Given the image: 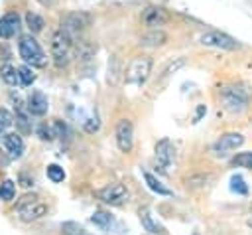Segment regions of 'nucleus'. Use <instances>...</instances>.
<instances>
[{"label": "nucleus", "mask_w": 252, "mask_h": 235, "mask_svg": "<svg viewBox=\"0 0 252 235\" xmlns=\"http://www.w3.org/2000/svg\"><path fill=\"white\" fill-rule=\"evenodd\" d=\"M18 51H20V57L26 63H30L32 67H45L47 65V55L43 53V49L39 47V43L33 36H20Z\"/></svg>", "instance_id": "f257e3e1"}, {"label": "nucleus", "mask_w": 252, "mask_h": 235, "mask_svg": "<svg viewBox=\"0 0 252 235\" xmlns=\"http://www.w3.org/2000/svg\"><path fill=\"white\" fill-rule=\"evenodd\" d=\"M49 51H51V57L55 59V65L65 67L69 61V51H71V36L63 30L53 32L51 41H49Z\"/></svg>", "instance_id": "f03ea898"}, {"label": "nucleus", "mask_w": 252, "mask_h": 235, "mask_svg": "<svg viewBox=\"0 0 252 235\" xmlns=\"http://www.w3.org/2000/svg\"><path fill=\"white\" fill-rule=\"evenodd\" d=\"M18 211H20V219L30 223V221H37L47 213V203L39 201L37 196H24L22 201L18 203Z\"/></svg>", "instance_id": "7ed1b4c3"}, {"label": "nucleus", "mask_w": 252, "mask_h": 235, "mask_svg": "<svg viewBox=\"0 0 252 235\" xmlns=\"http://www.w3.org/2000/svg\"><path fill=\"white\" fill-rule=\"evenodd\" d=\"M220 99L224 103V107L232 113H240L246 109L248 105V93L242 89V87H236V85H230V87H222L220 91Z\"/></svg>", "instance_id": "20e7f679"}, {"label": "nucleus", "mask_w": 252, "mask_h": 235, "mask_svg": "<svg viewBox=\"0 0 252 235\" xmlns=\"http://www.w3.org/2000/svg\"><path fill=\"white\" fill-rule=\"evenodd\" d=\"M91 14L87 12H69L63 20H61V30L67 32L71 38L73 36H79L83 30H87L91 26Z\"/></svg>", "instance_id": "39448f33"}, {"label": "nucleus", "mask_w": 252, "mask_h": 235, "mask_svg": "<svg viewBox=\"0 0 252 235\" xmlns=\"http://www.w3.org/2000/svg\"><path fill=\"white\" fill-rule=\"evenodd\" d=\"M150 71H152V59L146 57V55L144 57H136L126 69V81L132 83V85H142L148 79Z\"/></svg>", "instance_id": "423d86ee"}, {"label": "nucleus", "mask_w": 252, "mask_h": 235, "mask_svg": "<svg viewBox=\"0 0 252 235\" xmlns=\"http://www.w3.org/2000/svg\"><path fill=\"white\" fill-rule=\"evenodd\" d=\"M96 197L108 205H122L124 201H128V188L120 182H114V184H108L106 188L98 190Z\"/></svg>", "instance_id": "0eeeda50"}, {"label": "nucleus", "mask_w": 252, "mask_h": 235, "mask_svg": "<svg viewBox=\"0 0 252 235\" xmlns=\"http://www.w3.org/2000/svg\"><path fill=\"white\" fill-rule=\"evenodd\" d=\"M201 43L203 45H211V47H219V49H228V51H234L240 47V43L228 36V34H222V32H207L201 36Z\"/></svg>", "instance_id": "6e6552de"}, {"label": "nucleus", "mask_w": 252, "mask_h": 235, "mask_svg": "<svg viewBox=\"0 0 252 235\" xmlns=\"http://www.w3.org/2000/svg\"><path fill=\"white\" fill-rule=\"evenodd\" d=\"M171 162H173V146L167 138H161L156 144V168L161 174H169Z\"/></svg>", "instance_id": "1a4fd4ad"}, {"label": "nucleus", "mask_w": 252, "mask_h": 235, "mask_svg": "<svg viewBox=\"0 0 252 235\" xmlns=\"http://www.w3.org/2000/svg\"><path fill=\"white\" fill-rule=\"evenodd\" d=\"M242 142H244V136H242L240 132H226V134H222V136L213 144V152H215L217 156H226L228 152H232V150H236L238 146H242Z\"/></svg>", "instance_id": "9d476101"}, {"label": "nucleus", "mask_w": 252, "mask_h": 235, "mask_svg": "<svg viewBox=\"0 0 252 235\" xmlns=\"http://www.w3.org/2000/svg\"><path fill=\"white\" fill-rule=\"evenodd\" d=\"M167 22H169V14L161 6H148L142 12V24L152 30H158V28L165 26Z\"/></svg>", "instance_id": "9b49d317"}, {"label": "nucleus", "mask_w": 252, "mask_h": 235, "mask_svg": "<svg viewBox=\"0 0 252 235\" xmlns=\"http://www.w3.org/2000/svg\"><path fill=\"white\" fill-rule=\"evenodd\" d=\"M116 144L122 152H130L132 150V144H134V128H132V122L128 118H120L118 124H116Z\"/></svg>", "instance_id": "f8f14e48"}, {"label": "nucleus", "mask_w": 252, "mask_h": 235, "mask_svg": "<svg viewBox=\"0 0 252 235\" xmlns=\"http://www.w3.org/2000/svg\"><path fill=\"white\" fill-rule=\"evenodd\" d=\"M47 107H49L47 97H45L41 91H33V93L28 97L26 109H28L30 115H33V117H43V115L47 113Z\"/></svg>", "instance_id": "ddd939ff"}, {"label": "nucleus", "mask_w": 252, "mask_h": 235, "mask_svg": "<svg viewBox=\"0 0 252 235\" xmlns=\"http://www.w3.org/2000/svg\"><path fill=\"white\" fill-rule=\"evenodd\" d=\"M18 30H20V16L16 12H8L0 18V38L2 39H10L12 36H16Z\"/></svg>", "instance_id": "4468645a"}, {"label": "nucleus", "mask_w": 252, "mask_h": 235, "mask_svg": "<svg viewBox=\"0 0 252 235\" xmlns=\"http://www.w3.org/2000/svg\"><path fill=\"white\" fill-rule=\"evenodd\" d=\"M4 146L10 154V158H20L24 154V140L18 132H8L4 134Z\"/></svg>", "instance_id": "2eb2a0df"}, {"label": "nucleus", "mask_w": 252, "mask_h": 235, "mask_svg": "<svg viewBox=\"0 0 252 235\" xmlns=\"http://www.w3.org/2000/svg\"><path fill=\"white\" fill-rule=\"evenodd\" d=\"M167 41V36H165V32H161L159 28L158 30H152V32H148V34H144L142 38H140V43L144 45V47H159V45H163Z\"/></svg>", "instance_id": "dca6fc26"}, {"label": "nucleus", "mask_w": 252, "mask_h": 235, "mask_svg": "<svg viewBox=\"0 0 252 235\" xmlns=\"http://www.w3.org/2000/svg\"><path fill=\"white\" fill-rule=\"evenodd\" d=\"M138 217H140V223L144 225L146 231H150V233H161V231H163V229L154 221V217L150 215V209H148V207H140V209H138Z\"/></svg>", "instance_id": "f3484780"}, {"label": "nucleus", "mask_w": 252, "mask_h": 235, "mask_svg": "<svg viewBox=\"0 0 252 235\" xmlns=\"http://www.w3.org/2000/svg\"><path fill=\"white\" fill-rule=\"evenodd\" d=\"M144 180H146L148 188H150L152 192H156L158 196H171V190H169V188H165L163 184H159V180H158L154 174H150V172H144Z\"/></svg>", "instance_id": "a211bd4d"}, {"label": "nucleus", "mask_w": 252, "mask_h": 235, "mask_svg": "<svg viewBox=\"0 0 252 235\" xmlns=\"http://www.w3.org/2000/svg\"><path fill=\"white\" fill-rule=\"evenodd\" d=\"M0 77H2V81L6 83V85H10V87H14V85H18V69L14 67V65H10V63H4L2 67H0Z\"/></svg>", "instance_id": "6ab92c4d"}, {"label": "nucleus", "mask_w": 252, "mask_h": 235, "mask_svg": "<svg viewBox=\"0 0 252 235\" xmlns=\"http://www.w3.org/2000/svg\"><path fill=\"white\" fill-rule=\"evenodd\" d=\"M26 26L30 28L32 34H39V32L43 30L45 22H43V18H41L39 14H35V12H28V14H26Z\"/></svg>", "instance_id": "aec40b11"}, {"label": "nucleus", "mask_w": 252, "mask_h": 235, "mask_svg": "<svg viewBox=\"0 0 252 235\" xmlns=\"http://www.w3.org/2000/svg\"><path fill=\"white\" fill-rule=\"evenodd\" d=\"M16 196V184L12 180H4L0 184V199L2 201H12Z\"/></svg>", "instance_id": "412c9836"}, {"label": "nucleus", "mask_w": 252, "mask_h": 235, "mask_svg": "<svg viewBox=\"0 0 252 235\" xmlns=\"http://www.w3.org/2000/svg\"><path fill=\"white\" fill-rule=\"evenodd\" d=\"M14 122L20 126L22 132H30L32 130V124H30V113H28V109L26 111H16Z\"/></svg>", "instance_id": "4be33fe9"}, {"label": "nucleus", "mask_w": 252, "mask_h": 235, "mask_svg": "<svg viewBox=\"0 0 252 235\" xmlns=\"http://www.w3.org/2000/svg\"><path fill=\"white\" fill-rule=\"evenodd\" d=\"M232 166H238V168H250L252 170V152H238L232 160H230Z\"/></svg>", "instance_id": "5701e85b"}, {"label": "nucleus", "mask_w": 252, "mask_h": 235, "mask_svg": "<svg viewBox=\"0 0 252 235\" xmlns=\"http://www.w3.org/2000/svg\"><path fill=\"white\" fill-rule=\"evenodd\" d=\"M91 221H93L94 225H98L100 229H106V227L110 225V215H108L106 211H102V209H96V211L91 215Z\"/></svg>", "instance_id": "b1692460"}, {"label": "nucleus", "mask_w": 252, "mask_h": 235, "mask_svg": "<svg viewBox=\"0 0 252 235\" xmlns=\"http://www.w3.org/2000/svg\"><path fill=\"white\" fill-rule=\"evenodd\" d=\"M18 77H20V83H22L24 87H28V85H32V83L35 81V75H33V71H32L28 65L18 67Z\"/></svg>", "instance_id": "393cba45"}, {"label": "nucleus", "mask_w": 252, "mask_h": 235, "mask_svg": "<svg viewBox=\"0 0 252 235\" xmlns=\"http://www.w3.org/2000/svg\"><path fill=\"white\" fill-rule=\"evenodd\" d=\"M47 178H49L51 182L59 184V182L65 180V172H63L61 166H57V164H49V166H47Z\"/></svg>", "instance_id": "a878e982"}, {"label": "nucleus", "mask_w": 252, "mask_h": 235, "mask_svg": "<svg viewBox=\"0 0 252 235\" xmlns=\"http://www.w3.org/2000/svg\"><path fill=\"white\" fill-rule=\"evenodd\" d=\"M230 190L236 192V194H240V196H246L248 194V188H246L242 176H232L230 178Z\"/></svg>", "instance_id": "bb28decb"}, {"label": "nucleus", "mask_w": 252, "mask_h": 235, "mask_svg": "<svg viewBox=\"0 0 252 235\" xmlns=\"http://www.w3.org/2000/svg\"><path fill=\"white\" fill-rule=\"evenodd\" d=\"M211 180V174H197V176H189L185 182L187 186H205Z\"/></svg>", "instance_id": "cd10ccee"}, {"label": "nucleus", "mask_w": 252, "mask_h": 235, "mask_svg": "<svg viewBox=\"0 0 252 235\" xmlns=\"http://www.w3.org/2000/svg\"><path fill=\"white\" fill-rule=\"evenodd\" d=\"M183 65H185V59H183V57H177L175 61H171V63H169V65H167V67L163 69V73H161V77H167V75H171V73H175V71H177V69H181Z\"/></svg>", "instance_id": "c85d7f7f"}, {"label": "nucleus", "mask_w": 252, "mask_h": 235, "mask_svg": "<svg viewBox=\"0 0 252 235\" xmlns=\"http://www.w3.org/2000/svg\"><path fill=\"white\" fill-rule=\"evenodd\" d=\"M14 124V115L8 109H0V128H8Z\"/></svg>", "instance_id": "c756f323"}, {"label": "nucleus", "mask_w": 252, "mask_h": 235, "mask_svg": "<svg viewBox=\"0 0 252 235\" xmlns=\"http://www.w3.org/2000/svg\"><path fill=\"white\" fill-rule=\"evenodd\" d=\"M37 134H39L41 140H53V138H55L53 126H47V124H39V126H37Z\"/></svg>", "instance_id": "7c9ffc66"}, {"label": "nucleus", "mask_w": 252, "mask_h": 235, "mask_svg": "<svg viewBox=\"0 0 252 235\" xmlns=\"http://www.w3.org/2000/svg\"><path fill=\"white\" fill-rule=\"evenodd\" d=\"M53 132H55V136H59V138H65V136L69 134L63 120H53Z\"/></svg>", "instance_id": "2f4dec72"}, {"label": "nucleus", "mask_w": 252, "mask_h": 235, "mask_svg": "<svg viewBox=\"0 0 252 235\" xmlns=\"http://www.w3.org/2000/svg\"><path fill=\"white\" fill-rule=\"evenodd\" d=\"M83 128H85L87 132H94V130H98V120L93 118V117H89V118L83 120Z\"/></svg>", "instance_id": "473e14b6"}, {"label": "nucleus", "mask_w": 252, "mask_h": 235, "mask_svg": "<svg viewBox=\"0 0 252 235\" xmlns=\"http://www.w3.org/2000/svg\"><path fill=\"white\" fill-rule=\"evenodd\" d=\"M205 113H207V107H205V105H199V107H197V113H195L193 122H199V120H201V117H203Z\"/></svg>", "instance_id": "72a5a7b5"}, {"label": "nucleus", "mask_w": 252, "mask_h": 235, "mask_svg": "<svg viewBox=\"0 0 252 235\" xmlns=\"http://www.w3.org/2000/svg\"><path fill=\"white\" fill-rule=\"evenodd\" d=\"M20 182H22V186H24V188H30V186L33 184V178L30 180V178H26V174H22V176H20Z\"/></svg>", "instance_id": "f704fd0d"}, {"label": "nucleus", "mask_w": 252, "mask_h": 235, "mask_svg": "<svg viewBox=\"0 0 252 235\" xmlns=\"http://www.w3.org/2000/svg\"><path fill=\"white\" fill-rule=\"evenodd\" d=\"M37 2H39V4H43V6H51L55 0H37Z\"/></svg>", "instance_id": "c9c22d12"}, {"label": "nucleus", "mask_w": 252, "mask_h": 235, "mask_svg": "<svg viewBox=\"0 0 252 235\" xmlns=\"http://www.w3.org/2000/svg\"><path fill=\"white\" fill-rule=\"evenodd\" d=\"M246 223H248V227H252V215H250V217L246 219Z\"/></svg>", "instance_id": "e433bc0d"}, {"label": "nucleus", "mask_w": 252, "mask_h": 235, "mask_svg": "<svg viewBox=\"0 0 252 235\" xmlns=\"http://www.w3.org/2000/svg\"><path fill=\"white\" fill-rule=\"evenodd\" d=\"M0 136H4V128H0Z\"/></svg>", "instance_id": "4c0bfd02"}]
</instances>
